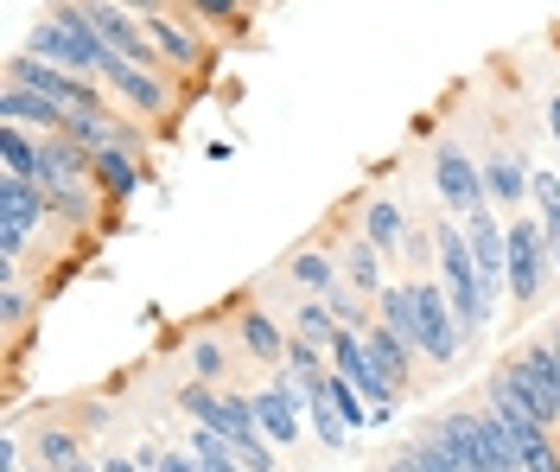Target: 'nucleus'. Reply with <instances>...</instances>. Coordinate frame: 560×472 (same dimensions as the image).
Masks as SVG:
<instances>
[{
	"label": "nucleus",
	"instance_id": "nucleus-31",
	"mask_svg": "<svg viewBox=\"0 0 560 472\" xmlns=\"http://www.w3.org/2000/svg\"><path fill=\"white\" fill-rule=\"evenodd\" d=\"M160 472H205V460H198L191 447H178V453H166V467Z\"/></svg>",
	"mask_w": 560,
	"mask_h": 472
},
{
	"label": "nucleus",
	"instance_id": "nucleus-19",
	"mask_svg": "<svg viewBox=\"0 0 560 472\" xmlns=\"http://www.w3.org/2000/svg\"><path fill=\"white\" fill-rule=\"evenodd\" d=\"M363 237L383 255H401V243H408V205L401 198H363Z\"/></svg>",
	"mask_w": 560,
	"mask_h": 472
},
{
	"label": "nucleus",
	"instance_id": "nucleus-25",
	"mask_svg": "<svg viewBox=\"0 0 560 472\" xmlns=\"http://www.w3.org/2000/svg\"><path fill=\"white\" fill-rule=\"evenodd\" d=\"M395 453H401V460H408V467H415V472H465V467H458V460H453V453L440 447V440L427 435V428H420V435H408V440H401V447H395Z\"/></svg>",
	"mask_w": 560,
	"mask_h": 472
},
{
	"label": "nucleus",
	"instance_id": "nucleus-29",
	"mask_svg": "<svg viewBox=\"0 0 560 472\" xmlns=\"http://www.w3.org/2000/svg\"><path fill=\"white\" fill-rule=\"evenodd\" d=\"M325 390H331V402H338V415H345L350 435H357V428H370V402L357 396V383H350V377H338V370H331V383H325Z\"/></svg>",
	"mask_w": 560,
	"mask_h": 472
},
{
	"label": "nucleus",
	"instance_id": "nucleus-7",
	"mask_svg": "<svg viewBox=\"0 0 560 472\" xmlns=\"http://www.w3.org/2000/svg\"><path fill=\"white\" fill-rule=\"evenodd\" d=\"M420 358L427 364H453L471 338H465V326H458L453 300H446V288H440V275H420Z\"/></svg>",
	"mask_w": 560,
	"mask_h": 472
},
{
	"label": "nucleus",
	"instance_id": "nucleus-22",
	"mask_svg": "<svg viewBox=\"0 0 560 472\" xmlns=\"http://www.w3.org/2000/svg\"><path fill=\"white\" fill-rule=\"evenodd\" d=\"M0 160L13 180H38L45 173V135H26V128H7L0 122Z\"/></svg>",
	"mask_w": 560,
	"mask_h": 472
},
{
	"label": "nucleus",
	"instance_id": "nucleus-20",
	"mask_svg": "<svg viewBox=\"0 0 560 472\" xmlns=\"http://www.w3.org/2000/svg\"><path fill=\"white\" fill-rule=\"evenodd\" d=\"M287 281L306 293V300H325V293L338 288L345 275H338V255H325V250H293V255H287Z\"/></svg>",
	"mask_w": 560,
	"mask_h": 472
},
{
	"label": "nucleus",
	"instance_id": "nucleus-33",
	"mask_svg": "<svg viewBox=\"0 0 560 472\" xmlns=\"http://www.w3.org/2000/svg\"><path fill=\"white\" fill-rule=\"evenodd\" d=\"M121 7H128V13H140V20H147V13H166L173 0H121Z\"/></svg>",
	"mask_w": 560,
	"mask_h": 472
},
{
	"label": "nucleus",
	"instance_id": "nucleus-35",
	"mask_svg": "<svg viewBox=\"0 0 560 472\" xmlns=\"http://www.w3.org/2000/svg\"><path fill=\"white\" fill-rule=\"evenodd\" d=\"M65 472H103V460H90V453H83V460H70Z\"/></svg>",
	"mask_w": 560,
	"mask_h": 472
},
{
	"label": "nucleus",
	"instance_id": "nucleus-21",
	"mask_svg": "<svg viewBox=\"0 0 560 472\" xmlns=\"http://www.w3.org/2000/svg\"><path fill=\"white\" fill-rule=\"evenodd\" d=\"M45 198H51V223H70V230H90L96 211H108L96 185H45Z\"/></svg>",
	"mask_w": 560,
	"mask_h": 472
},
{
	"label": "nucleus",
	"instance_id": "nucleus-30",
	"mask_svg": "<svg viewBox=\"0 0 560 472\" xmlns=\"http://www.w3.org/2000/svg\"><path fill=\"white\" fill-rule=\"evenodd\" d=\"M0 472H33L26 467V435H20V422L0 428Z\"/></svg>",
	"mask_w": 560,
	"mask_h": 472
},
{
	"label": "nucleus",
	"instance_id": "nucleus-3",
	"mask_svg": "<svg viewBox=\"0 0 560 472\" xmlns=\"http://www.w3.org/2000/svg\"><path fill=\"white\" fill-rule=\"evenodd\" d=\"M147 33H153V45H160L166 71L191 77V83H205V77L217 71V58H223V45H217L198 20H185L178 7H166V13H147Z\"/></svg>",
	"mask_w": 560,
	"mask_h": 472
},
{
	"label": "nucleus",
	"instance_id": "nucleus-1",
	"mask_svg": "<svg viewBox=\"0 0 560 472\" xmlns=\"http://www.w3.org/2000/svg\"><path fill=\"white\" fill-rule=\"evenodd\" d=\"M433 250H440L433 275H440V288H446V300H453L458 326H465V338H478V332L497 320V307L485 300V281H478V262H471V237H465V223L458 218H433Z\"/></svg>",
	"mask_w": 560,
	"mask_h": 472
},
{
	"label": "nucleus",
	"instance_id": "nucleus-8",
	"mask_svg": "<svg viewBox=\"0 0 560 472\" xmlns=\"http://www.w3.org/2000/svg\"><path fill=\"white\" fill-rule=\"evenodd\" d=\"M248 402H255V422H261V435L275 440V447H293V440L306 435V396H300V383L287 377V370H275L268 383H255L248 390Z\"/></svg>",
	"mask_w": 560,
	"mask_h": 472
},
{
	"label": "nucleus",
	"instance_id": "nucleus-34",
	"mask_svg": "<svg viewBox=\"0 0 560 472\" xmlns=\"http://www.w3.org/2000/svg\"><path fill=\"white\" fill-rule=\"evenodd\" d=\"M103 472H140V460H121V453H108Z\"/></svg>",
	"mask_w": 560,
	"mask_h": 472
},
{
	"label": "nucleus",
	"instance_id": "nucleus-15",
	"mask_svg": "<svg viewBox=\"0 0 560 472\" xmlns=\"http://www.w3.org/2000/svg\"><path fill=\"white\" fill-rule=\"evenodd\" d=\"M376 326H388L395 338L420 345V288H415V275H401V281H388V288L376 293Z\"/></svg>",
	"mask_w": 560,
	"mask_h": 472
},
{
	"label": "nucleus",
	"instance_id": "nucleus-11",
	"mask_svg": "<svg viewBox=\"0 0 560 472\" xmlns=\"http://www.w3.org/2000/svg\"><path fill=\"white\" fill-rule=\"evenodd\" d=\"M147 180H153V166H147V153H135V147H103L96 153V192H103L108 211H121Z\"/></svg>",
	"mask_w": 560,
	"mask_h": 472
},
{
	"label": "nucleus",
	"instance_id": "nucleus-6",
	"mask_svg": "<svg viewBox=\"0 0 560 472\" xmlns=\"http://www.w3.org/2000/svg\"><path fill=\"white\" fill-rule=\"evenodd\" d=\"M103 90L115 96V103H128V115H153V122H173L178 110V83L166 71H140V65H128V58H115L103 71Z\"/></svg>",
	"mask_w": 560,
	"mask_h": 472
},
{
	"label": "nucleus",
	"instance_id": "nucleus-23",
	"mask_svg": "<svg viewBox=\"0 0 560 472\" xmlns=\"http://www.w3.org/2000/svg\"><path fill=\"white\" fill-rule=\"evenodd\" d=\"M325 383H331V377H325ZM306 428H313L318 447H331V453L350 447V428H345V415H338V402H331V390H313V396H306Z\"/></svg>",
	"mask_w": 560,
	"mask_h": 472
},
{
	"label": "nucleus",
	"instance_id": "nucleus-9",
	"mask_svg": "<svg viewBox=\"0 0 560 472\" xmlns=\"http://www.w3.org/2000/svg\"><path fill=\"white\" fill-rule=\"evenodd\" d=\"M478 166H485V192H490V205L516 218V211L528 205V173H535V166H528V160H523V153H516L510 141H490L485 153H478Z\"/></svg>",
	"mask_w": 560,
	"mask_h": 472
},
{
	"label": "nucleus",
	"instance_id": "nucleus-28",
	"mask_svg": "<svg viewBox=\"0 0 560 472\" xmlns=\"http://www.w3.org/2000/svg\"><path fill=\"white\" fill-rule=\"evenodd\" d=\"M287 332H300V338H313V345H331L338 320H331V307H325V300H300V307L287 313Z\"/></svg>",
	"mask_w": 560,
	"mask_h": 472
},
{
	"label": "nucleus",
	"instance_id": "nucleus-13",
	"mask_svg": "<svg viewBox=\"0 0 560 472\" xmlns=\"http://www.w3.org/2000/svg\"><path fill=\"white\" fill-rule=\"evenodd\" d=\"M236 345H243L261 370H280V364H287V326H280L275 313H261V307H243V313H236Z\"/></svg>",
	"mask_w": 560,
	"mask_h": 472
},
{
	"label": "nucleus",
	"instance_id": "nucleus-2",
	"mask_svg": "<svg viewBox=\"0 0 560 472\" xmlns=\"http://www.w3.org/2000/svg\"><path fill=\"white\" fill-rule=\"evenodd\" d=\"M555 281V250H548V230L535 211H516L510 218V307L528 313L541 307V293Z\"/></svg>",
	"mask_w": 560,
	"mask_h": 472
},
{
	"label": "nucleus",
	"instance_id": "nucleus-16",
	"mask_svg": "<svg viewBox=\"0 0 560 472\" xmlns=\"http://www.w3.org/2000/svg\"><path fill=\"white\" fill-rule=\"evenodd\" d=\"M26 453H33V472H65L70 460H83V428L38 422L33 435H26Z\"/></svg>",
	"mask_w": 560,
	"mask_h": 472
},
{
	"label": "nucleus",
	"instance_id": "nucleus-26",
	"mask_svg": "<svg viewBox=\"0 0 560 472\" xmlns=\"http://www.w3.org/2000/svg\"><path fill=\"white\" fill-rule=\"evenodd\" d=\"M185 358H191V377H198V383H223V377H230V352H223L217 332H198Z\"/></svg>",
	"mask_w": 560,
	"mask_h": 472
},
{
	"label": "nucleus",
	"instance_id": "nucleus-24",
	"mask_svg": "<svg viewBox=\"0 0 560 472\" xmlns=\"http://www.w3.org/2000/svg\"><path fill=\"white\" fill-rule=\"evenodd\" d=\"M185 447L205 460V472H243V460H236V447L217 435V428H198V422H185Z\"/></svg>",
	"mask_w": 560,
	"mask_h": 472
},
{
	"label": "nucleus",
	"instance_id": "nucleus-17",
	"mask_svg": "<svg viewBox=\"0 0 560 472\" xmlns=\"http://www.w3.org/2000/svg\"><path fill=\"white\" fill-rule=\"evenodd\" d=\"M173 7L185 20H198L210 38H223V45L248 38V26H255V13H243V0H173Z\"/></svg>",
	"mask_w": 560,
	"mask_h": 472
},
{
	"label": "nucleus",
	"instance_id": "nucleus-18",
	"mask_svg": "<svg viewBox=\"0 0 560 472\" xmlns=\"http://www.w3.org/2000/svg\"><path fill=\"white\" fill-rule=\"evenodd\" d=\"M363 345H370V358H376V370H383L388 383H395V396H408V377H415L420 345H408V338H395L388 326H370V332H363Z\"/></svg>",
	"mask_w": 560,
	"mask_h": 472
},
{
	"label": "nucleus",
	"instance_id": "nucleus-32",
	"mask_svg": "<svg viewBox=\"0 0 560 472\" xmlns=\"http://www.w3.org/2000/svg\"><path fill=\"white\" fill-rule=\"evenodd\" d=\"M541 122H548V135H555V147H560V90L548 96V110H541Z\"/></svg>",
	"mask_w": 560,
	"mask_h": 472
},
{
	"label": "nucleus",
	"instance_id": "nucleus-14",
	"mask_svg": "<svg viewBox=\"0 0 560 472\" xmlns=\"http://www.w3.org/2000/svg\"><path fill=\"white\" fill-rule=\"evenodd\" d=\"M338 275H345L350 288L363 293V300H376V293L388 288V275H383V250H376V243H370L363 230L338 243Z\"/></svg>",
	"mask_w": 560,
	"mask_h": 472
},
{
	"label": "nucleus",
	"instance_id": "nucleus-5",
	"mask_svg": "<svg viewBox=\"0 0 560 472\" xmlns=\"http://www.w3.org/2000/svg\"><path fill=\"white\" fill-rule=\"evenodd\" d=\"M433 192H440L446 218H471V211H485V205H490L485 166H478V160H471L458 141H440V147H433Z\"/></svg>",
	"mask_w": 560,
	"mask_h": 472
},
{
	"label": "nucleus",
	"instance_id": "nucleus-12",
	"mask_svg": "<svg viewBox=\"0 0 560 472\" xmlns=\"http://www.w3.org/2000/svg\"><path fill=\"white\" fill-rule=\"evenodd\" d=\"M427 435L440 440L465 472H490V447H485V435H478V422H471V408H440V415L427 422Z\"/></svg>",
	"mask_w": 560,
	"mask_h": 472
},
{
	"label": "nucleus",
	"instance_id": "nucleus-27",
	"mask_svg": "<svg viewBox=\"0 0 560 472\" xmlns=\"http://www.w3.org/2000/svg\"><path fill=\"white\" fill-rule=\"evenodd\" d=\"M38 300H45V293H33L26 281H0V326H7V338L26 332V320H33Z\"/></svg>",
	"mask_w": 560,
	"mask_h": 472
},
{
	"label": "nucleus",
	"instance_id": "nucleus-10",
	"mask_svg": "<svg viewBox=\"0 0 560 472\" xmlns=\"http://www.w3.org/2000/svg\"><path fill=\"white\" fill-rule=\"evenodd\" d=\"M0 122L26 128V135H65L70 110L51 103V96H38V90H26V83H0Z\"/></svg>",
	"mask_w": 560,
	"mask_h": 472
},
{
	"label": "nucleus",
	"instance_id": "nucleus-4",
	"mask_svg": "<svg viewBox=\"0 0 560 472\" xmlns=\"http://www.w3.org/2000/svg\"><path fill=\"white\" fill-rule=\"evenodd\" d=\"M497 370L523 390V402L548 422V428H560V358H555V345H548V338H528L523 352H510Z\"/></svg>",
	"mask_w": 560,
	"mask_h": 472
}]
</instances>
